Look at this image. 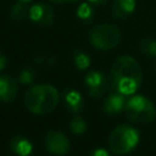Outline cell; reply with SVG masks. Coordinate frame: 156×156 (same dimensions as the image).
Here are the masks:
<instances>
[{
    "label": "cell",
    "instance_id": "obj_1",
    "mask_svg": "<svg viewBox=\"0 0 156 156\" xmlns=\"http://www.w3.org/2000/svg\"><path fill=\"white\" fill-rule=\"evenodd\" d=\"M143 71L139 62L128 55L117 57L111 66V85L122 95H132L140 87Z\"/></svg>",
    "mask_w": 156,
    "mask_h": 156
},
{
    "label": "cell",
    "instance_id": "obj_2",
    "mask_svg": "<svg viewBox=\"0 0 156 156\" xmlns=\"http://www.w3.org/2000/svg\"><path fill=\"white\" fill-rule=\"evenodd\" d=\"M58 99V91L54 85L38 84L26 91L23 101L28 111L37 115H46L57 106Z\"/></svg>",
    "mask_w": 156,
    "mask_h": 156
},
{
    "label": "cell",
    "instance_id": "obj_3",
    "mask_svg": "<svg viewBox=\"0 0 156 156\" xmlns=\"http://www.w3.org/2000/svg\"><path fill=\"white\" fill-rule=\"evenodd\" d=\"M126 116L138 124H147L156 117L154 104L143 95L132 96L124 106Z\"/></svg>",
    "mask_w": 156,
    "mask_h": 156
},
{
    "label": "cell",
    "instance_id": "obj_4",
    "mask_svg": "<svg viewBox=\"0 0 156 156\" xmlns=\"http://www.w3.org/2000/svg\"><path fill=\"white\" fill-rule=\"evenodd\" d=\"M138 143H139V132L128 124H122L116 127L108 136L110 149L118 155L132 151Z\"/></svg>",
    "mask_w": 156,
    "mask_h": 156
},
{
    "label": "cell",
    "instance_id": "obj_5",
    "mask_svg": "<svg viewBox=\"0 0 156 156\" xmlns=\"http://www.w3.org/2000/svg\"><path fill=\"white\" fill-rule=\"evenodd\" d=\"M90 44L98 50H111L121 41V30L110 23L96 24L89 34Z\"/></svg>",
    "mask_w": 156,
    "mask_h": 156
},
{
    "label": "cell",
    "instance_id": "obj_6",
    "mask_svg": "<svg viewBox=\"0 0 156 156\" xmlns=\"http://www.w3.org/2000/svg\"><path fill=\"white\" fill-rule=\"evenodd\" d=\"M28 17L33 23L44 28L50 27L55 20L52 7L50 5L41 4V2H38L30 6V9L28 10Z\"/></svg>",
    "mask_w": 156,
    "mask_h": 156
},
{
    "label": "cell",
    "instance_id": "obj_7",
    "mask_svg": "<svg viewBox=\"0 0 156 156\" xmlns=\"http://www.w3.org/2000/svg\"><path fill=\"white\" fill-rule=\"evenodd\" d=\"M45 146L51 154L62 156L69 151V140L63 133L50 130L45 136Z\"/></svg>",
    "mask_w": 156,
    "mask_h": 156
},
{
    "label": "cell",
    "instance_id": "obj_8",
    "mask_svg": "<svg viewBox=\"0 0 156 156\" xmlns=\"http://www.w3.org/2000/svg\"><path fill=\"white\" fill-rule=\"evenodd\" d=\"M84 83L87 85L89 96H91L94 99L100 98L106 89V78L99 71H90L85 76Z\"/></svg>",
    "mask_w": 156,
    "mask_h": 156
},
{
    "label": "cell",
    "instance_id": "obj_9",
    "mask_svg": "<svg viewBox=\"0 0 156 156\" xmlns=\"http://www.w3.org/2000/svg\"><path fill=\"white\" fill-rule=\"evenodd\" d=\"M17 83L9 74H0V100L10 102L17 95Z\"/></svg>",
    "mask_w": 156,
    "mask_h": 156
},
{
    "label": "cell",
    "instance_id": "obj_10",
    "mask_svg": "<svg viewBox=\"0 0 156 156\" xmlns=\"http://www.w3.org/2000/svg\"><path fill=\"white\" fill-rule=\"evenodd\" d=\"M10 150L17 156H29L33 151V145L27 138L22 135H17L11 139Z\"/></svg>",
    "mask_w": 156,
    "mask_h": 156
},
{
    "label": "cell",
    "instance_id": "obj_11",
    "mask_svg": "<svg viewBox=\"0 0 156 156\" xmlns=\"http://www.w3.org/2000/svg\"><path fill=\"white\" fill-rule=\"evenodd\" d=\"M124 95L117 93V94H110L107 98H105L102 102V110L108 115H115L122 111L124 107Z\"/></svg>",
    "mask_w": 156,
    "mask_h": 156
},
{
    "label": "cell",
    "instance_id": "obj_12",
    "mask_svg": "<svg viewBox=\"0 0 156 156\" xmlns=\"http://www.w3.org/2000/svg\"><path fill=\"white\" fill-rule=\"evenodd\" d=\"M135 0H115L112 4V13L116 18H126L135 10Z\"/></svg>",
    "mask_w": 156,
    "mask_h": 156
},
{
    "label": "cell",
    "instance_id": "obj_13",
    "mask_svg": "<svg viewBox=\"0 0 156 156\" xmlns=\"http://www.w3.org/2000/svg\"><path fill=\"white\" fill-rule=\"evenodd\" d=\"M65 102H66V107L71 112H79L84 106V100L82 98V94L77 90H68L65 95Z\"/></svg>",
    "mask_w": 156,
    "mask_h": 156
},
{
    "label": "cell",
    "instance_id": "obj_14",
    "mask_svg": "<svg viewBox=\"0 0 156 156\" xmlns=\"http://www.w3.org/2000/svg\"><path fill=\"white\" fill-rule=\"evenodd\" d=\"M77 17L80 20V21H84V22H89L93 20L94 17V11H93V7L91 5H89L88 2H83L80 4L78 7H77Z\"/></svg>",
    "mask_w": 156,
    "mask_h": 156
},
{
    "label": "cell",
    "instance_id": "obj_15",
    "mask_svg": "<svg viewBox=\"0 0 156 156\" xmlns=\"http://www.w3.org/2000/svg\"><path fill=\"white\" fill-rule=\"evenodd\" d=\"M87 128H88V124H87L85 119L83 117H80V116L73 117L71 119V122H69V129H71V132L74 133V134H77V135L83 134L87 130Z\"/></svg>",
    "mask_w": 156,
    "mask_h": 156
},
{
    "label": "cell",
    "instance_id": "obj_16",
    "mask_svg": "<svg viewBox=\"0 0 156 156\" xmlns=\"http://www.w3.org/2000/svg\"><path fill=\"white\" fill-rule=\"evenodd\" d=\"M139 49L150 56L156 57V39L154 38H145L139 43Z\"/></svg>",
    "mask_w": 156,
    "mask_h": 156
},
{
    "label": "cell",
    "instance_id": "obj_17",
    "mask_svg": "<svg viewBox=\"0 0 156 156\" xmlns=\"http://www.w3.org/2000/svg\"><path fill=\"white\" fill-rule=\"evenodd\" d=\"M73 61L79 69H85L90 66V57L83 51H76L73 54Z\"/></svg>",
    "mask_w": 156,
    "mask_h": 156
},
{
    "label": "cell",
    "instance_id": "obj_18",
    "mask_svg": "<svg viewBox=\"0 0 156 156\" xmlns=\"http://www.w3.org/2000/svg\"><path fill=\"white\" fill-rule=\"evenodd\" d=\"M33 79H34V72H33L29 67H26V68H23V69L20 72L18 80H20L22 84H28V83H30Z\"/></svg>",
    "mask_w": 156,
    "mask_h": 156
},
{
    "label": "cell",
    "instance_id": "obj_19",
    "mask_svg": "<svg viewBox=\"0 0 156 156\" xmlns=\"http://www.w3.org/2000/svg\"><path fill=\"white\" fill-rule=\"evenodd\" d=\"M23 5H24V4L18 2V4H16V5L12 7L10 15H11V17H12L13 20H20V18L23 17V15H24V12H26V9H24Z\"/></svg>",
    "mask_w": 156,
    "mask_h": 156
},
{
    "label": "cell",
    "instance_id": "obj_20",
    "mask_svg": "<svg viewBox=\"0 0 156 156\" xmlns=\"http://www.w3.org/2000/svg\"><path fill=\"white\" fill-rule=\"evenodd\" d=\"M35 61L38 63H40V65L46 66V67H51V66H54L56 63L57 60L55 57H52V56H49V55H40V56L35 57Z\"/></svg>",
    "mask_w": 156,
    "mask_h": 156
},
{
    "label": "cell",
    "instance_id": "obj_21",
    "mask_svg": "<svg viewBox=\"0 0 156 156\" xmlns=\"http://www.w3.org/2000/svg\"><path fill=\"white\" fill-rule=\"evenodd\" d=\"M91 156H110V154L105 149H96L91 152Z\"/></svg>",
    "mask_w": 156,
    "mask_h": 156
},
{
    "label": "cell",
    "instance_id": "obj_22",
    "mask_svg": "<svg viewBox=\"0 0 156 156\" xmlns=\"http://www.w3.org/2000/svg\"><path fill=\"white\" fill-rule=\"evenodd\" d=\"M5 66H6V57L2 55V52L0 51V72L5 68Z\"/></svg>",
    "mask_w": 156,
    "mask_h": 156
},
{
    "label": "cell",
    "instance_id": "obj_23",
    "mask_svg": "<svg viewBox=\"0 0 156 156\" xmlns=\"http://www.w3.org/2000/svg\"><path fill=\"white\" fill-rule=\"evenodd\" d=\"M51 2H55V4H72V2H76L78 0H49Z\"/></svg>",
    "mask_w": 156,
    "mask_h": 156
},
{
    "label": "cell",
    "instance_id": "obj_24",
    "mask_svg": "<svg viewBox=\"0 0 156 156\" xmlns=\"http://www.w3.org/2000/svg\"><path fill=\"white\" fill-rule=\"evenodd\" d=\"M90 4H94V5H104L106 4L108 0H88Z\"/></svg>",
    "mask_w": 156,
    "mask_h": 156
},
{
    "label": "cell",
    "instance_id": "obj_25",
    "mask_svg": "<svg viewBox=\"0 0 156 156\" xmlns=\"http://www.w3.org/2000/svg\"><path fill=\"white\" fill-rule=\"evenodd\" d=\"M20 2H22V4H28V2H32L33 0H18Z\"/></svg>",
    "mask_w": 156,
    "mask_h": 156
},
{
    "label": "cell",
    "instance_id": "obj_26",
    "mask_svg": "<svg viewBox=\"0 0 156 156\" xmlns=\"http://www.w3.org/2000/svg\"><path fill=\"white\" fill-rule=\"evenodd\" d=\"M155 71H156V63H155Z\"/></svg>",
    "mask_w": 156,
    "mask_h": 156
}]
</instances>
